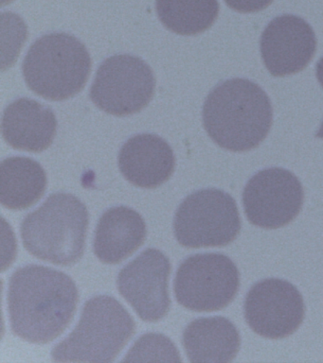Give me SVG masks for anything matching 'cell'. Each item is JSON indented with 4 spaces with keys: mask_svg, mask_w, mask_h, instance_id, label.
<instances>
[{
    "mask_svg": "<svg viewBox=\"0 0 323 363\" xmlns=\"http://www.w3.org/2000/svg\"><path fill=\"white\" fill-rule=\"evenodd\" d=\"M7 299L13 334L44 345L66 330L75 317L79 294L75 281L65 272L29 265L11 277Z\"/></svg>",
    "mask_w": 323,
    "mask_h": 363,
    "instance_id": "1",
    "label": "cell"
},
{
    "mask_svg": "<svg viewBox=\"0 0 323 363\" xmlns=\"http://www.w3.org/2000/svg\"><path fill=\"white\" fill-rule=\"evenodd\" d=\"M272 121L273 110L268 94L246 79L220 82L203 106L206 132L218 146L231 152H248L259 146Z\"/></svg>",
    "mask_w": 323,
    "mask_h": 363,
    "instance_id": "2",
    "label": "cell"
},
{
    "mask_svg": "<svg viewBox=\"0 0 323 363\" xmlns=\"http://www.w3.org/2000/svg\"><path fill=\"white\" fill-rule=\"evenodd\" d=\"M89 223L87 206L76 196L55 193L22 221V241L39 259L72 265L83 257Z\"/></svg>",
    "mask_w": 323,
    "mask_h": 363,
    "instance_id": "3",
    "label": "cell"
},
{
    "mask_svg": "<svg viewBox=\"0 0 323 363\" xmlns=\"http://www.w3.org/2000/svg\"><path fill=\"white\" fill-rule=\"evenodd\" d=\"M131 315L117 299L107 295L84 303L78 325L55 346V362H112L135 333Z\"/></svg>",
    "mask_w": 323,
    "mask_h": 363,
    "instance_id": "4",
    "label": "cell"
},
{
    "mask_svg": "<svg viewBox=\"0 0 323 363\" xmlns=\"http://www.w3.org/2000/svg\"><path fill=\"white\" fill-rule=\"evenodd\" d=\"M92 69L86 45L67 33H50L31 45L22 71L33 92L49 101H65L83 89Z\"/></svg>",
    "mask_w": 323,
    "mask_h": 363,
    "instance_id": "5",
    "label": "cell"
},
{
    "mask_svg": "<svg viewBox=\"0 0 323 363\" xmlns=\"http://www.w3.org/2000/svg\"><path fill=\"white\" fill-rule=\"evenodd\" d=\"M240 231L236 201L223 190H198L189 195L175 212V238L186 248L229 245Z\"/></svg>",
    "mask_w": 323,
    "mask_h": 363,
    "instance_id": "6",
    "label": "cell"
},
{
    "mask_svg": "<svg viewBox=\"0 0 323 363\" xmlns=\"http://www.w3.org/2000/svg\"><path fill=\"white\" fill-rule=\"evenodd\" d=\"M240 274L225 255L207 252L191 255L181 263L174 281L177 301L197 312L225 308L236 296Z\"/></svg>",
    "mask_w": 323,
    "mask_h": 363,
    "instance_id": "7",
    "label": "cell"
},
{
    "mask_svg": "<svg viewBox=\"0 0 323 363\" xmlns=\"http://www.w3.org/2000/svg\"><path fill=\"white\" fill-rule=\"evenodd\" d=\"M152 68L138 57H109L98 68L89 96L93 104L110 115L126 116L141 112L154 96Z\"/></svg>",
    "mask_w": 323,
    "mask_h": 363,
    "instance_id": "8",
    "label": "cell"
},
{
    "mask_svg": "<svg viewBox=\"0 0 323 363\" xmlns=\"http://www.w3.org/2000/svg\"><path fill=\"white\" fill-rule=\"evenodd\" d=\"M305 192L297 176L282 167L257 172L243 192V206L249 223L265 229L288 225L300 214Z\"/></svg>",
    "mask_w": 323,
    "mask_h": 363,
    "instance_id": "9",
    "label": "cell"
},
{
    "mask_svg": "<svg viewBox=\"0 0 323 363\" xmlns=\"http://www.w3.org/2000/svg\"><path fill=\"white\" fill-rule=\"evenodd\" d=\"M249 328L266 339H283L295 333L305 319L299 289L288 281L268 278L255 284L243 305Z\"/></svg>",
    "mask_w": 323,
    "mask_h": 363,
    "instance_id": "10",
    "label": "cell"
},
{
    "mask_svg": "<svg viewBox=\"0 0 323 363\" xmlns=\"http://www.w3.org/2000/svg\"><path fill=\"white\" fill-rule=\"evenodd\" d=\"M169 258L158 249H146L118 275L119 292L146 322H158L171 308Z\"/></svg>",
    "mask_w": 323,
    "mask_h": 363,
    "instance_id": "11",
    "label": "cell"
},
{
    "mask_svg": "<svg viewBox=\"0 0 323 363\" xmlns=\"http://www.w3.org/2000/svg\"><path fill=\"white\" fill-rule=\"evenodd\" d=\"M263 64L274 77L293 75L305 69L313 59L317 38L313 28L299 16L275 17L261 37Z\"/></svg>",
    "mask_w": 323,
    "mask_h": 363,
    "instance_id": "12",
    "label": "cell"
},
{
    "mask_svg": "<svg viewBox=\"0 0 323 363\" xmlns=\"http://www.w3.org/2000/svg\"><path fill=\"white\" fill-rule=\"evenodd\" d=\"M118 163L127 181L141 189H153L171 178L175 157L171 146L160 136L141 133L124 144Z\"/></svg>",
    "mask_w": 323,
    "mask_h": 363,
    "instance_id": "13",
    "label": "cell"
},
{
    "mask_svg": "<svg viewBox=\"0 0 323 363\" xmlns=\"http://www.w3.org/2000/svg\"><path fill=\"white\" fill-rule=\"evenodd\" d=\"M2 136L16 150L41 152L53 144L58 119L50 108L27 98L13 101L2 116Z\"/></svg>",
    "mask_w": 323,
    "mask_h": 363,
    "instance_id": "14",
    "label": "cell"
},
{
    "mask_svg": "<svg viewBox=\"0 0 323 363\" xmlns=\"http://www.w3.org/2000/svg\"><path fill=\"white\" fill-rule=\"evenodd\" d=\"M146 234V221L136 210L112 207L102 215L96 227V257L104 263H120L143 245Z\"/></svg>",
    "mask_w": 323,
    "mask_h": 363,
    "instance_id": "15",
    "label": "cell"
},
{
    "mask_svg": "<svg viewBox=\"0 0 323 363\" xmlns=\"http://www.w3.org/2000/svg\"><path fill=\"white\" fill-rule=\"evenodd\" d=\"M182 343L191 362H231L239 352L241 337L226 318H199L187 325Z\"/></svg>",
    "mask_w": 323,
    "mask_h": 363,
    "instance_id": "16",
    "label": "cell"
},
{
    "mask_svg": "<svg viewBox=\"0 0 323 363\" xmlns=\"http://www.w3.org/2000/svg\"><path fill=\"white\" fill-rule=\"evenodd\" d=\"M47 187V174L38 162L13 156L0 164V201L5 208L22 210L40 200Z\"/></svg>",
    "mask_w": 323,
    "mask_h": 363,
    "instance_id": "17",
    "label": "cell"
},
{
    "mask_svg": "<svg viewBox=\"0 0 323 363\" xmlns=\"http://www.w3.org/2000/svg\"><path fill=\"white\" fill-rule=\"evenodd\" d=\"M155 10L167 30L191 36L214 25L219 13V3L218 0H157Z\"/></svg>",
    "mask_w": 323,
    "mask_h": 363,
    "instance_id": "18",
    "label": "cell"
},
{
    "mask_svg": "<svg viewBox=\"0 0 323 363\" xmlns=\"http://www.w3.org/2000/svg\"><path fill=\"white\" fill-rule=\"evenodd\" d=\"M177 346L163 334L143 335L127 352L124 362H180Z\"/></svg>",
    "mask_w": 323,
    "mask_h": 363,
    "instance_id": "19",
    "label": "cell"
},
{
    "mask_svg": "<svg viewBox=\"0 0 323 363\" xmlns=\"http://www.w3.org/2000/svg\"><path fill=\"white\" fill-rule=\"evenodd\" d=\"M225 2L232 10L242 13H252L268 8L273 0H225Z\"/></svg>",
    "mask_w": 323,
    "mask_h": 363,
    "instance_id": "20",
    "label": "cell"
},
{
    "mask_svg": "<svg viewBox=\"0 0 323 363\" xmlns=\"http://www.w3.org/2000/svg\"><path fill=\"white\" fill-rule=\"evenodd\" d=\"M316 73L317 81H319L323 88V57L317 62Z\"/></svg>",
    "mask_w": 323,
    "mask_h": 363,
    "instance_id": "21",
    "label": "cell"
},
{
    "mask_svg": "<svg viewBox=\"0 0 323 363\" xmlns=\"http://www.w3.org/2000/svg\"><path fill=\"white\" fill-rule=\"evenodd\" d=\"M316 138L323 139V121L322 125H320L319 130L316 133Z\"/></svg>",
    "mask_w": 323,
    "mask_h": 363,
    "instance_id": "22",
    "label": "cell"
}]
</instances>
